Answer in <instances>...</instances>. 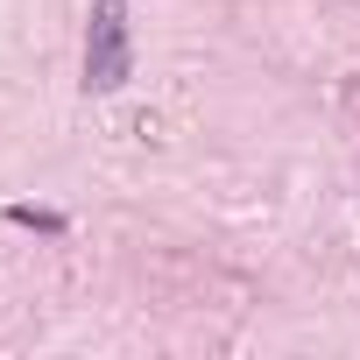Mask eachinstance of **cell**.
I'll use <instances>...</instances> for the list:
<instances>
[{
  "label": "cell",
  "mask_w": 360,
  "mask_h": 360,
  "mask_svg": "<svg viewBox=\"0 0 360 360\" xmlns=\"http://www.w3.org/2000/svg\"><path fill=\"white\" fill-rule=\"evenodd\" d=\"M134 71L127 50V0H92V29H85V92H120Z\"/></svg>",
  "instance_id": "cell-1"
},
{
  "label": "cell",
  "mask_w": 360,
  "mask_h": 360,
  "mask_svg": "<svg viewBox=\"0 0 360 360\" xmlns=\"http://www.w3.org/2000/svg\"><path fill=\"white\" fill-rule=\"evenodd\" d=\"M8 219H15V226H36V233H64V212H36V205H15Z\"/></svg>",
  "instance_id": "cell-2"
}]
</instances>
